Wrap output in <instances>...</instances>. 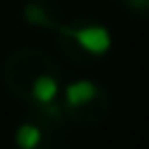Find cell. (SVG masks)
<instances>
[{
    "label": "cell",
    "instance_id": "cell-5",
    "mask_svg": "<svg viewBox=\"0 0 149 149\" xmlns=\"http://www.w3.org/2000/svg\"><path fill=\"white\" fill-rule=\"evenodd\" d=\"M49 130H54V128L30 114V119L23 121V123L16 128V135H14L16 147H19V149H40V147L44 144Z\"/></svg>",
    "mask_w": 149,
    "mask_h": 149
},
{
    "label": "cell",
    "instance_id": "cell-6",
    "mask_svg": "<svg viewBox=\"0 0 149 149\" xmlns=\"http://www.w3.org/2000/svg\"><path fill=\"white\" fill-rule=\"evenodd\" d=\"M123 2L126 12L137 19H149V0H119Z\"/></svg>",
    "mask_w": 149,
    "mask_h": 149
},
{
    "label": "cell",
    "instance_id": "cell-1",
    "mask_svg": "<svg viewBox=\"0 0 149 149\" xmlns=\"http://www.w3.org/2000/svg\"><path fill=\"white\" fill-rule=\"evenodd\" d=\"M2 81L28 107H44L61 100V68L42 49L23 47L12 51L2 63Z\"/></svg>",
    "mask_w": 149,
    "mask_h": 149
},
{
    "label": "cell",
    "instance_id": "cell-2",
    "mask_svg": "<svg viewBox=\"0 0 149 149\" xmlns=\"http://www.w3.org/2000/svg\"><path fill=\"white\" fill-rule=\"evenodd\" d=\"M58 33V49L65 54L68 61L77 65H91L105 58L112 47L109 30L98 23L95 19H65V23L56 30Z\"/></svg>",
    "mask_w": 149,
    "mask_h": 149
},
{
    "label": "cell",
    "instance_id": "cell-4",
    "mask_svg": "<svg viewBox=\"0 0 149 149\" xmlns=\"http://www.w3.org/2000/svg\"><path fill=\"white\" fill-rule=\"evenodd\" d=\"M21 19L42 30H58L65 23V14L56 0H26L21 7Z\"/></svg>",
    "mask_w": 149,
    "mask_h": 149
},
{
    "label": "cell",
    "instance_id": "cell-3",
    "mask_svg": "<svg viewBox=\"0 0 149 149\" xmlns=\"http://www.w3.org/2000/svg\"><path fill=\"white\" fill-rule=\"evenodd\" d=\"M61 109L65 121L77 126H98L109 114V93L91 79H77L63 86Z\"/></svg>",
    "mask_w": 149,
    "mask_h": 149
}]
</instances>
